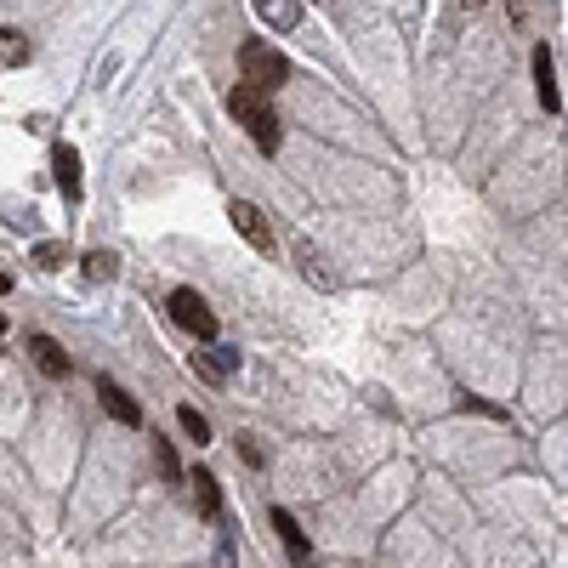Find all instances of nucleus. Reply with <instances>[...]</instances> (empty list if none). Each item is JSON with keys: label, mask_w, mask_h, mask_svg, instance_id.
I'll use <instances>...</instances> for the list:
<instances>
[{"label": "nucleus", "mask_w": 568, "mask_h": 568, "mask_svg": "<svg viewBox=\"0 0 568 568\" xmlns=\"http://www.w3.org/2000/svg\"><path fill=\"white\" fill-rule=\"evenodd\" d=\"M302 568H319V563H313V557H302Z\"/></svg>", "instance_id": "19"}, {"label": "nucleus", "mask_w": 568, "mask_h": 568, "mask_svg": "<svg viewBox=\"0 0 568 568\" xmlns=\"http://www.w3.org/2000/svg\"><path fill=\"white\" fill-rule=\"evenodd\" d=\"M177 421H182V432H188L194 444H211V421H205L194 404H182V409H177Z\"/></svg>", "instance_id": "13"}, {"label": "nucleus", "mask_w": 568, "mask_h": 568, "mask_svg": "<svg viewBox=\"0 0 568 568\" xmlns=\"http://www.w3.org/2000/svg\"><path fill=\"white\" fill-rule=\"evenodd\" d=\"M0 296H12V273L6 267H0Z\"/></svg>", "instance_id": "18"}, {"label": "nucleus", "mask_w": 568, "mask_h": 568, "mask_svg": "<svg viewBox=\"0 0 568 568\" xmlns=\"http://www.w3.org/2000/svg\"><path fill=\"white\" fill-rule=\"evenodd\" d=\"M114 273H120L114 250H91V256H86V279H114Z\"/></svg>", "instance_id": "15"}, {"label": "nucleus", "mask_w": 568, "mask_h": 568, "mask_svg": "<svg viewBox=\"0 0 568 568\" xmlns=\"http://www.w3.org/2000/svg\"><path fill=\"white\" fill-rule=\"evenodd\" d=\"M250 6H256V18L267 23V29H296V23H302V0H250Z\"/></svg>", "instance_id": "7"}, {"label": "nucleus", "mask_w": 568, "mask_h": 568, "mask_svg": "<svg viewBox=\"0 0 568 568\" xmlns=\"http://www.w3.org/2000/svg\"><path fill=\"white\" fill-rule=\"evenodd\" d=\"M35 262L46 267V273H57V267H63V245H52V239H46V245H35Z\"/></svg>", "instance_id": "17"}, {"label": "nucleus", "mask_w": 568, "mask_h": 568, "mask_svg": "<svg viewBox=\"0 0 568 568\" xmlns=\"http://www.w3.org/2000/svg\"><path fill=\"white\" fill-rule=\"evenodd\" d=\"M171 319H177L194 341H216V313L205 307V296H194V290H171Z\"/></svg>", "instance_id": "3"}, {"label": "nucleus", "mask_w": 568, "mask_h": 568, "mask_svg": "<svg viewBox=\"0 0 568 568\" xmlns=\"http://www.w3.org/2000/svg\"><path fill=\"white\" fill-rule=\"evenodd\" d=\"M29 353H35L40 375H57V381L69 375V353H63V347H57L52 336H35V341H29Z\"/></svg>", "instance_id": "9"}, {"label": "nucleus", "mask_w": 568, "mask_h": 568, "mask_svg": "<svg viewBox=\"0 0 568 568\" xmlns=\"http://www.w3.org/2000/svg\"><path fill=\"white\" fill-rule=\"evenodd\" d=\"M233 364H239V353H233V347H216V353H199V358H194V370L205 375V381H222Z\"/></svg>", "instance_id": "12"}, {"label": "nucleus", "mask_w": 568, "mask_h": 568, "mask_svg": "<svg viewBox=\"0 0 568 568\" xmlns=\"http://www.w3.org/2000/svg\"><path fill=\"white\" fill-rule=\"evenodd\" d=\"M23 57H29V40L18 29H0V63H23Z\"/></svg>", "instance_id": "14"}, {"label": "nucleus", "mask_w": 568, "mask_h": 568, "mask_svg": "<svg viewBox=\"0 0 568 568\" xmlns=\"http://www.w3.org/2000/svg\"><path fill=\"white\" fill-rule=\"evenodd\" d=\"M0 336H6V313H0Z\"/></svg>", "instance_id": "20"}, {"label": "nucleus", "mask_w": 568, "mask_h": 568, "mask_svg": "<svg viewBox=\"0 0 568 568\" xmlns=\"http://www.w3.org/2000/svg\"><path fill=\"white\" fill-rule=\"evenodd\" d=\"M534 86H540L546 114H563V86H557V69H551V46H534Z\"/></svg>", "instance_id": "4"}, {"label": "nucleus", "mask_w": 568, "mask_h": 568, "mask_svg": "<svg viewBox=\"0 0 568 568\" xmlns=\"http://www.w3.org/2000/svg\"><path fill=\"white\" fill-rule=\"evenodd\" d=\"M228 114L239 125H245V137L262 148V154H279V114H273V103H267V91H256V86H239L228 91Z\"/></svg>", "instance_id": "1"}, {"label": "nucleus", "mask_w": 568, "mask_h": 568, "mask_svg": "<svg viewBox=\"0 0 568 568\" xmlns=\"http://www.w3.org/2000/svg\"><path fill=\"white\" fill-rule=\"evenodd\" d=\"M188 489H194V500H199V512H205V517H222V489H216L211 472H194Z\"/></svg>", "instance_id": "11"}, {"label": "nucleus", "mask_w": 568, "mask_h": 568, "mask_svg": "<svg viewBox=\"0 0 568 568\" xmlns=\"http://www.w3.org/2000/svg\"><path fill=\"white\" fill-rule=\"evenodd\" d=\"M52 171H57V188L69 199H80V154H74L69 142H57V154H52Z\"/></svg>", "instance_id": "8"}, {"label": "nucleus", "mask_w": 568, "mask_h": 568, "mask_svg": "<svg viewBox=\"0 0 568 568\" xmlns=\"http://www.w3.org/2000/svg\"><path fill=\"white\" fill-rule=\"evenodd\" d=\"M228 216H233V228L245 233V239H250L256 250H273V228L262 222V211H256L250 199H233V205H228Z\"/></svg>", "instance_id": "5"}, {"label": "nucleus", "mask_w": 568, "mask_h": 568, "mask_svg": "<svg viewBox=\"0 0 568 568\" xmlns=\"http://www.w3.org/2000/svg\"><path fill=\"white\" fill-rule=\"evenodd\" d=\"M273 529H279L284 551H290V557H296V563H302V557H313V551H307V534L296 529V517L284 512V506H273Z\"/></svg>", "instance_id": "10"}, {"label": "nucleus", "mask_w": 568, "mask_h": 568, "mask_svg": "<svg viewBox=\"0 0 568 568\" xmlns=\"http://www.w3.org/2000/svg\"><path fill=\"white\" fill-rule=\"evenodd\" d=\"M239 69H245V86L256 91H279L290 80V63H284V52L273 40H245L239 46Z\"/></svg>", "instance_id": "2"}, {"label": "nucleus", "mask_w": 568, "mask_h": 568, "mask_svg": "<svg viewBox=\"0 0 568 568\" xmlns=\"http://www.w3.org/2000/svg\"><path fill=\"white\" fill-rule=\"evenodd\" d=\"M148 444H154V461H160L165 478H182V466H177V455H171V444H165V438H148Z\"/></svg>", "instance_id": "16"}, {"label": "nucleus", "mask_w": 568, "mask_h": 568, "mask_svg": "<svg viewBox=\"0 0 568 568\" xmlns=\"http://www.w3.org/2000/svg\"><path fill=\"white\" fill-rule=\"evenodd\" d=\"M97 398H103V409L114 415L120 426H142V409H137V398L120 387V381H97Z\"/></svg>", "instance_id": "6"}]
</instances>
